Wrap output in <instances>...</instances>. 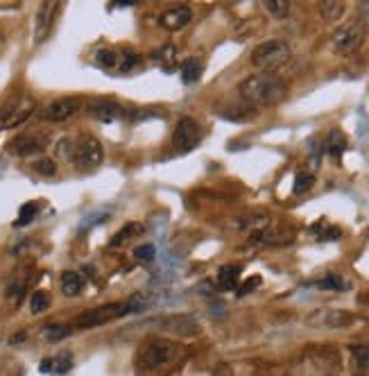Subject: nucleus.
I'll return each mask as SVG.
<instances>
[{
  "label": "nucleus",
  "instance_id": "38",
  "mask_svg": "<svg viewBox=\"0 0 369 376\" xmlns=\"http://www.w3.org/2000/svg\"><path fill=\"white\" fill-rule=\"evenodd\" d=\"M25 338H28V334H25V331H21L18 336H14V338H11V340H9V343H11V345H14V343H21V340H25Z\"/></svg>",
  "mask_w": 369,
  "mask_h": 376
},
{
  "label": "nucleus",
  "instance_id": "24",
  "mask_svg": "<svg viewBox=\"0 0 369 376\" xmlns=\"http://www.w3.org/2000/svg\"><path fill=\"white\" fill-rule=\"evenodd\" d=\"M50 295L45 292V290H37L30 297V311L34 313V315H39V313H43V311H48L50 309Z\"/></svg>",
  "mask_w": 369,
  "mask_h": 376
},
{
  "label": "nucleus",
  "instance_id": "28",
  "mask_svg": "<svg viewBox=\"0 0 369 376\" xmlns=\"http://www.w3.org/2000/svg\"><path fill=\"white\" fill-rule=\"evenodd\" d=\"M37 213H39V204H37V202L23 204V209H21V213H18V220H16V224H18V227H25V224H30L34 218H37Z\"/></svg>",
  "mask_w": 369,
  "mask_h": 376
},
{
  "label": "nucleus",
  "instance_id": "17",
  "mask_svg": "<svg viewBox=\"0 0 369 376\" xmlns=\"http://www.w3.org/2000/svg\"><path fill=\"white\" fill-rule=\"evenodd\" d=\"M238 279H240V266H222L217 270L215 283L220 290H234L238 286Z\"/></svg>",
  "mask_w": 369,
  "mask_h": 376
},
{
  "label": "nucleus",
  "instance_id": "7",
  "mask_svg": "<svg viewBox=\"0 0 369 376\" xmlns=\"http://www.w3.org/2000/svg\"><path fill=\"white\" fill-rule=\"evenodd\" d=\"M50 143V136L48 134H41V132H23L16 134L14 139L7 143V152L14 154V156H34V154H41L45 147Z\"/></svg>",
  "mask_w": 369,
  "mask_h": 376
},
{
  "label": "nucleus",
  "instance_id": "35",
  "mask_svg": "<svg viewBox=\"0 0 369 376\" xmlns=\"http://www.w3.org/2000/svg\"><path fill=\"white\" fill-rule=\"evenodd\" d=\"M34 170H37V173L43 175V177H55L57 166H55L52 159H39V161L34 164Z\"/></svg>",
  "mask_w": 369,
  "mask_h": 376
},
{
  "label": "nucleus",
  "instance_id": "13",
  "mask_svg": "<svg viewBox=\"0 0 369 376\" xmlns=\"http://www.w3.org/2000/svg\"><path fill=\"white\" fill-rule=\"evenodd\" d=\"M191 21H193V9L188 5L172 7V9H168V11L161 14V25H164L166 30H170V32L183 30Z\"/></svg>",
  "mask_w": 369,
  "mask_h": 376
},
{
  "label": "nucleus",
  "instance_id": "33",
  "mask_svg": "<svg viewBox=\"0 0 369 376\" xmlns=\"http://www.w3.org/2000/svg\"><path fill=\"white\" fill-rule=\"evenodd\" d=\"M134 256H136V261H141V263H152L157 252H154L152 245H138L134 249Z\"/></svg>",
  "mask_w": 369,
  "mask_h": 376
},
{
  "label": "nucleus",
  "instance_id": "23",
  "mask_svg": "<svg viewBox=\"0 0 369 376\" xmlns=\"http://www.w3.org/2000/svg\"><path fill=\"white\" fill-rule=\"evenodd\" d=\"M138 66H141V55H136L132 50H123L116 71H120V73H134Z\"/></svg>",
  "mask_w": 369,
  "mask_h": 376
},
{
  "label": "nucleus",
  "instance_id": "18",
  "mask_svg": "<svg viewBox=\"0 0 369 376\" xmlns=\"http://www.w3.org/2000/svg\"><path fill=\"white\" fill-rule=\"evenodd\" d=\"M204 73V64L200 57H191V59H186L181 64V79H183V84H193V82H198V79L202 77Z\"/></svg>",
  "mask_w": 369,
  "mask_h": 376
},
{
  "label": "nucleus",
  "instance_id": "36",
  "mask_svg": "<svg viewBox=\"0 0 369 376\" xmlns=\"http://www.w3.org/2000/svg\"><path fill=\"white\" fill-rule=\"evenodd\" d=\"M261 286V277H251L249 281H245L243 286L238 288V297H245V295H249L254 288H259Z\"/></svg>",
  "mask_w": 369,
  "mask_h": 376
},
{
  "label": "nucleus",
  "instance_id": "37",
  "mask_svg": "<svg viewBox=\"0 0 369 376\" xmlns=\"http://www.w3.org/2000/svg\"><path fill=\"white\" fill-rule=\"evenodd\" d=\"M361 21H363L365 30H369V0L367 3H361Z\"/></svg>",
  "mask_w": 369,
  "mask_h": 376
},
{
  "label": "nucleus",
  "instance_id": "2",
  "mask_svg": "<svg viewBox=\"0 0 369 376\" xmlns=\"http://www.w3.org/2000/svg\"><path fill=\"white\" fill-rule=\"evenodd\" d=\"M181 349L177 343L166 338H147L136 351V370L141 372H157L166 365H172L179 356Z\"/></svg>",
  "mask_w": 369,
  "mask_h": 376
},
{
  "label": "nucleus",
  "instance_id": "11",
  "mask_svg": "<svg viewBox=\"0 0 369 376\" xmlns=\"http://www.w3.org/2000/svg\"><path fill=\"white\" fill-rule=\"evenodd\" d=\"M79 109H82V100L75 96H68V98H57L48 102V105L39 111V116L48 123H62V120L73 118Z\"/></svg>",
  "mask_w": 369,
  "mask_h": 376
},
{
  "label": "nucleus",
  "instance_id": "27",
  "mask_svg": "<svg viewBox=\"0 0 369 376\" xmlns=\"http://www.w3.org/2000/svg\"><path fill=\"white\" fill-rule=\"evenodd\" d=\"M73 334V329L68 326V324H50V326H45V340H50V343H59V340L68 338Z\"/></svg>",
  "mask_w": 369,
  "mask_h": 376
},
{
  "label": "nucleus",
  "instance_id": "14",
  "mask_svg": "<svg viewBox=\"0 0 369 376\" xmlns=\"http://www.w3.org/2000/svg\"><path fill=\"white\" fill-rule=\"evenodd\" d=\"M57 11V3H43L39 14H37V25H34V43H41L45 39V34L50 30L52 16Z\"/></svg>",
  "mask_w": 369,
  "mask_h": 376
},
{
  "label": "nucleus",
  "instance_id": "25",
  "mask_svg": "<svg viewBox=\"0 0 369 376\" xmlns=\"http://www.w3.org/2000/svg\"><path fill=\"white\" fill-rule=\"evenodd\" d=\"M344 150H347V139H344V134L342 132H331V136L327 139V152L333 154V156H338L342 154Z\"/></svg>",
  "mask_w": 369,
  "mask_h": 376
},
{
  "label": "nucleus",
  "instance_id": "20",
  "mask_svg": "<svg viewBox=\"0 0 369 376\" xmlns=\"http://www.w3.org/2000/svg\"><path fill=\"white\" fill-rule=\"evenodd\" d=\"M73 365V358L71 354H59L55 358H48L41 363V372H55V374H66Z\"/></svg>",
  "mask_w": 369,
  "mask_h": 376
},
{
  "label": "nucleus",
  "instance_id": "12",
  "mask_svg": "<svg viewBox=\"0 0 369 376\" xmlns=\"http://www.w3.org/2000/svg\"><path fill=\"white\" fill-rule=\"evenodd\" d=\"M89 113L93 118L102 120V123H111V120H120L125 116V109L113 100H93L89 105Z\"/></svg>",
  "mask_w": 369,
  "mask_h": 376
},
{
  "label": "nucleus",
  "instance_id": "19",
  "mask_svg": "<svg viewBox=\"0 0 369 376\" xmlns=\"http://www.w3.org/2000/svg\"><path fill=\"white\" fill-rule=\"evenodd\" d=\"M344 9H347V5L340 3V0H327V3H319V16L327 23H338L344 16Z\"/></svg>",
  "mask_w": 369,
  "mask_h": 376
},
{
  "label": "nucleus",
  "instance_id": "21",
  "mask_svg": "<svg viewBox=\"0 0 369 376\" xmlns=\"http://www.w3.org/2000/svg\"><path fill=\"white\" fill-rule=\"evenodd\" d=\"M143 232V224H138V222H127L123 229L118 232V234H113V238H111V247H118V245H123V243H127L130 238H134V236H138Z\"/></svg>",
  "mask_w": 369,
  "mask_h": 376
},
{
  "label": "nucleus",
  "instance_id": "5",
  "mask_svg": "<svg viewBox=\"0 0 369 376\" xmlns=\"http://www.w3.org/2000/svg\"><path fill=\"white\" fill-rule=\"evenodd\" d=\"M143 326L157 329V331H166L177 338H191V336L202 334V324L195 320L193 315H183V313L159 315V317H152V320L143 322Z\"/></svg>",
  "mask_w": 369,
  "mask_h": 376
},
{
  "label": "nucleus",
  "instance_id": "8",
  "mask_svg": "<svg viewBox=\"0 0 369 376\" xmlns=\"http://www.w3.org/2000/svg\"><path fill=\"white\" fill-rule=\"evenodd\" d=\"M365 25L361 18H351L347 21L344 25H340L336 30V34H333V48H336L338 52L342 55H349L353 52L356 48H361V43L365 39Z\"/></svg>",
  "mask_w": 369,
  "mask_h": 376
},
{
  "label": "nucleus",
  "instance_id": "10",
  "mask_svg": "<svg viewBox=\"0 0 369 376\" xmlns=\"http://www.w3.org/2000/svg\"><path fill=\"white\" fill-rule=\"evenodd\" d=\"M200 141H202L200 123L191 116H181L177 120L175 132H172V145H175L179 152H188V150H193V147H198Z\"/></svg>",
  "mask_w": 369,
  "mask_h": 376
},
{
  "label": "nucleus",
  "instance_id": "39",
  "mask_svg": "<svg viewBox=\"0 0 369 376\" xmlns=\"http://www.w3.org/2000/svg\"><path fill=\"white\" fill-rule=\"evenodd\" d=\"M113 5H118V7H132V5H136L134 0H120V3H113Z\"/></svg>",
  "mask_w": 369,
  "mask_h": 376
},
{
  "label": "nucleus",
  "instance_id": "9",
  "mask_svg": "<svg viewBox=\"0 0 369 376\" xmlns=\"http://www.w3.org/2000/svg\"><path fill=\"white\" fill-rule=\"evenodd\" d=\"M37 105H34V100L28 98V96H21V98H14L11 102H7L5 109H0V130H14L18 125L25 123Z\"/></svg>",
  "mask_w": 369,
  "mask_h": 376
},
{
  "label": "nucleus",
  "instance_id": "29",
  "mask_svg": "<svg viewBox=\"0 0 369 376\" xmlns=\"http://www.w3.org/2000/svg\"><path fill=\"white\" fill-rule=\"evenodd\" d=\"M175 55H177V48H175V45H164V48H159V50L154 52L157 62H159V64H164L166 71H170V66H168V64H175Z\"/></svg>",
  "mask_w": 369,
  "mask_h": 376
},
{
  "label": "nucleus",
  "instance_id": "1",
  "mask_svg": "<svg viewBox=\"0 0 369 376\" xmlns=\"http://www.w3.org/2000/svg\"><path fill=\"white\" fill-rule=\"evenodd\" d=\"M238 93H240V98L247 102V105L272 107V105H279V102L285 98L288 89L276 75L259 73V75L245 77L243 82H240V86H238Z\"/></svg>",
  "mask_w": 369,
  "mask_h": 376
},
{
  "label": "nucleus",
  "instance_id": "26",
  "mask_svg": "<svg viewBox=\"0 0 369 376\" xmlns=\"http://www.w3.org/2000/svg\"><path fill=\"white\" fill-rule=\"evenodd\" d=\"M263 7L274 18H283L288 16V11H290V0H265Z\"/></svg>",
  "mask_w": 369,
  "mask_h": 376
},
{
  "label": "nucleus",
  "instance_id": "32",
  "mask_svg": "<svg viewBox=\"0 0 369 376\" xmlns=\"http://www.w3.org/2000/svg\"><path fill=\"white\" fill-rule=\"evenodd\" d=\"M353 365L358 370H369V347H353Z\"/></svg>",
  "mask_w": 369,
  "mask_h": 376
},
{
  "label": "nucleus",
  "instance_id": "31",
  "mask_svg": "<svg viewBox=\"0 0 369 376\" xmlns=\"http://www.w3.org/2000/svg\"><path fill=\"white\" fill-rule=\"evenodd\" d=\"M73 152H75V141L73 139H62L57 143V156L66 159V161H73Z\"/></svg>",
  "mask_w": 369,
  "mask_h": 376
},
{
  "label": "nucleus",
  "instance_id": "4",
  "mask_svg": "<svg viewBox=\"0 0 369 376\" xmlns=\"http://www.w3.org/2000/svg\"><path fill=\"white\" fill-rule=\"evenodd\" d=\"M293 59V50L283 39H270L259 43L256 48L251 50V64L263 73H274L283 68L288 62Z\"/></svg>",
  "mask_w": 369,
  "mask_h": 376
},
{
  "label": "nucleus",
  "instance_id": "6",
  "mask_svg": "<svg viewBox=\"0 0 369 376\" xmlns=\"http://www.w3.org/2000/svg\"><path fill=\"white\" fill-rule=\"evenodd\" d=\"M105 159V147L96 139V136H79L75 141V152H73V164L77 168L93 170L102 164Z\"/></svg>",
  "mask_w": 369,
  "mask_h": 376
},
{
  "label": "nucleus",
  "instance_id": "16",
  "mask_svg": "<svg viewBox=\"0 0 369 376\" xmlns=\"http://www.w3.org/2000/svg\"><path fill=\"white\" fill-rule=\"evenodd\" d=\"M59 286H62V292L66 295V297H77V295L84 290V277L79 275V272L68 270L62 275Z\"/></svg>",
  "mask_w": 369,
  "mask_h": 376
},
{
  "label": "nucleus",
  "instance_id": "15",
  "mask_svg": "<svg viewBox=\"0 0 369 376\" xmlns=\"http://www.w3.org/2000/svg\"><path fill=\"white\" fill-rule=\"evenodd\" d=\"M315 322H319L322 326H329V329H342V326H349L353 322V315L347 311H319Z\"/></svg>",
  "mask_w": 369,
  "mask_h": 376
},
{
  "label": "nucleus",
  "instance_id": "22",
  "mask_svg": "<svg viewBox=\"0 0 369 376\" xmlns=\"http://www.w3.org/2000/svg\"><path fill=\"white\" fill-rule=\"evenodd\" d=\"M118 59H120V52L118 50L102 48V50L96 52V62H98V66L105 68V71H113V68H118Z\"/></svg>",
  "mask_w": 369,
  "mask_h": 376
},
{
  "label": "nucleus",
  "instance_id": "3",
  "mask_svg": "<svg viewBox=\"0 0 369 376\" xmlns=\"http://www.w3.org/2000/svg\"><path fill=\"white\" fill-rule=\"evenodd\" d=\"M145 309V302H141L138 297L130 300V302H113V304H105L98 306V309L84 311L82 315L77 317L75 324L79 329H93V326H102L111 320H118V317H125L130 313H138Z\"/></svg>",
  "mask_w": 369,
  "mask_h": 376
},
{
  "label": "nucleus",
  "instance_id": "34",
  "mask_svg": "<svg viewBox=\"0 0 369 376\" xmlns=\"http://www.w3.org/2000/svg\"><path fill=\"white\" fill-rule=\"evenodd\" d=\"M313 184H315V177H313V175L299 173V175L295 177V193H306V190L313 188Z\"/></svg>",
  "mask_w": 369,
  "mask_h": 376
},
{
  "label": "nucleus",
  "instance_id": "30",
  "mask_svg": "<svg viewBox=\"0 0 369 376\" xmlns=\"http://www.w3.org/2000/svg\"><path fill=\"white\" fill-rule=\"evenodd\" d=\"M317 286L327 288V290H342V288H347V281H344L340 275H327L324 279H319Z\"/></svg>",
  "mask_w": 369,
  "mask_h": 376
}]
</instances>
